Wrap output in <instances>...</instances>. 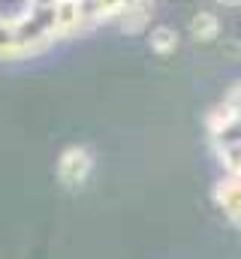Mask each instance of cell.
Wrapping results in <instances>:
<instances>
[{
  "label": "cell",
  "instance_id": "3",
  "mask_svg": "<svg viewBox=\"0 0 241 259\" xmlns=\"http://www.w3.org/2000/svg\"><path fill=\"white\" fill-rule=\"evenodd\" d=\"M214 202H217V208L241 229V178L226 175L223 181H217L214 184Z\"/></svg>",
  "mask_w": 241,
  "mask_h": 259
},
{
  "label": "cell",
  "instance_id": "2",
  "mask_svg": "<svg viewBox=\"0 0 241 259\" xmlns=\"http://www.w3.org/2000/svg\"><path fill=\"white\" fill-rule=\"evenodd\" d=\"M94 172V154L85 145H69L58 157V181L66 190H82Z\"/></svg>",
  "mask_w": 241,
  "mask_h": 259
},
{
  "label": "cell",
  "instance_id": "5",
  "mask_svg": "<svg viewBox=\"0 0 241 259\" xmlns=\"http://www.w3.org/2000/svg\"><path fill=\"white\" fill-rule=\"evenodd\" d=\"M178 42H181V36H178V30L175 27H169V24H157L151 33H148V46L154 49V55H175L178 52Z\"/></svg>",
  "mask_w": 241,
  "mask_h": 259
},
{
  "label": "cell",
  "instance_id": "6",
  "mask_svg": "<svg viewBox=\"0 0 241 259\" xmlns=\"http://www.w3.org/2000/svg\"><path fill=\"white\" fill-rule=\"evenodd\" d=\"M148 18H151V6L148 3H127V12L120 15V30L124 33H142L148 27Z\"/></svg>",
  "mask_w": 241,
  "mask_h": 259
},
{
  "label": "cell",
  "instance_id": "1",
  "mask_svg": "<svg viewBox=\"0 0 241 259\" xmlns=\"http://www.w3.org/2000/svg\"><path fill=\"white\" fill-rule=\"evenodd\" d=\"M66 39L60 0H33L12 15H0V61H24Z\"/></svg>",
  "mask_w": 241,
  "mask_h": 259
},
{
  "label": "cell",
  "instance_id": "4",
  "mask_svg": "<svg viewBox=\"0 0 241 259\" xmlns=\"http://www.w3.org/2000/svg\"><path fill=\"white\" fill-rule=\"evenodd\" d=\"M190 36H193L196 42H214V39L220 36V18H217L214 12H208V9L196 12V15L190 18Z\"/></svg>",
  "mask_w": 241,
  "mask_h": 259
}]
</instances>
